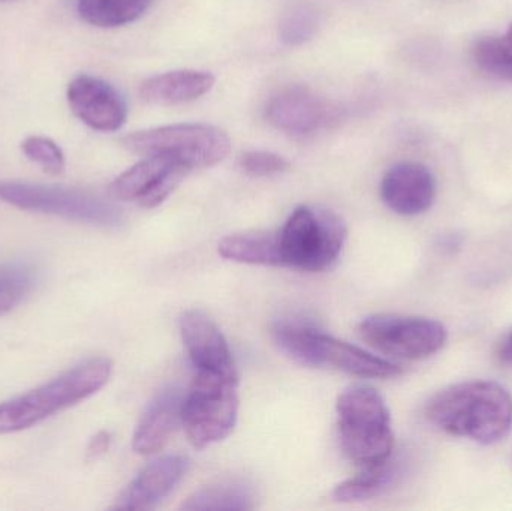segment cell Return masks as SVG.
I'll return each instance as SVG.
<instances>
[{
  "label": "cell",
  "mask_w": 512,
  "mask_h": 511,
  "mask_svg": "<svg viewBox=\"0 0 512 511\" xmlns=\"http://www.w3.org/2000/svg\"><path fill=\"white\" fill-rule=\"evenodd\" d=\"M358 335L375 350L403 360L427 359L448 339L444 324L432 318L388 314L364 318Z\"/></svg>",
  "instance_id": "cell-9"
},
{
  "label": "cell",
  "mask_w": 512,
  "mask_h": 511,
  "mask_svg": "<svg viewBox=\"0 0 512 511\" xmlns=\"http://www.w3.org/2000/svg\"><path fill=\"white\" fill-rule=\"evenodd\" d=\"M152 0H78L81 20L96 27H120L134 23L149 9Z\"/></svg>",
  "instance_id": "cell-21"
},
{
  "label": "cell",
  "mask_w": 512,
  "mask_h": 511,
  "mask_svg": "<svg viewBox=\"0 0 512 511\" xmlns=\"http://www.w3.org/2000/svg\"><path fill=\"white\" fill-rule=\"evenodd\" d=\"M69 108L84 125L99 132H116L128 117L123 96L95 75H77L66 90Z\"/></svg>",
  "instance_id": "cell-12"
},
{
  "label": "cell",
  "mask_w": 512,
  "mask_h": 511,
  "mask_svg": "<svg viewBox=\"0 0 512 511\" xmlns=\"http://www.w3.org/2000/svg\"><path fill=\"white\" fill-rule=\"evenodd\" d=\"M140 156H167L191 170L209 168L227 158L231 140L221 128L204 123H179L132 132L120 140Z\"/></svg>",
  "instance_id": "cell-5"
},
{
  "label": "cell",
  "mask_w": 512,
  "mask_h": 511,
  "mask_svg": "<svg viewBox=\"0 0 512 511\" xmlns=\"http://www.w3.org/2000/svg\"><path fill=\"white\" fill-rule=\"evenodd\" d=\"M215 81L213 74L207 71L177 69L146 78L138 92L141 99L149 104H188L209 93Z\"/></svg>",
  "instance_id": "cell-17"
},
{
  "label": "cell",
  "mask_w": 512,
  "mask_h": 511,
  "mask_svg": "<svg viewBox=\"0 0 512 511\" xmlns=\"http://www.w3.org/2000/svg\"><path fill=\"white\" fill-rule=\"evenodd\" d=\"M111 446V435L110 432L101 431L90 440L89 446L86 450L87 461H96V459L104 456L108 452Z\"/></svg>",
  "instance_id": "cell-27"
},
{
  "label": "cell",
  "mask_w": 512,
  "mask_h": 511,
  "mask_svg": "<svg viewBox=\"0 0 512 511\" xmlns=\"http://www.w3.org/2000/svg\"><path fill=\"white\" fill-rule=\"evenodd\" d=\"M322 14L312 3L291 6L280 18L279 38L289 47L306 44L318 33Z\"/></svg>",
  "instance_id": "cell-23"
},
{
  "label": "cell",
  "mask_w": 512,
  "mask_h": 511,
  "mask_svg": "<svg viewBox=\"0 0 512 511\" xmlns=\"http://www.w3.org/2000/svg\"><path fill=\"white\" fill-rule=\"evenodd\" d=\"M337 426L343 452L360 467H375L393 456L390 411L373 387H349L339 396Z\"/></svg>",
  "instance_id": "cell-4"
},
{
  "label": "cell",
  "mask_w": 512,
  "mask_h": 511,
  "mask_svg": "<svg viewBox=\"0 0 512 511\" xmlns=\"http://www.w3.org/2000/svg\"><path fill=\"white\" fill-rule=\"evenodd\" d=\"M188 173V168L167 156H144L111 183L110 192L117 200L138 201L144 209H153L173 194Z\"/></svg>",
  "instance_id": "cell-10"
},
{
  "label": "cell",
  "mask_w": 512,
  "mask_h": 511,
  "mask_svg": "<svg viewBox=\"0 0 512 511\" xmlns=\"http://www.w3.org/2000/svg\"><path fill=\"white\" fill-rule=\"evenodd\" d=\"M36 273L23 263L0 266V317L17 308L35 287Z\"/></svg>",
  "instance_id": "cell-24"
},
{
  "label": "cell",
  "mask_w": 512,
  "mask_h": 511,
  "mask_svg": "<svg viewBox=\"0 0 512 511\" xmlns=\"http://www.w3.org/2000/svg\"><path fill=\"white\" fill-rule=\"evenodd\" d=\"M402 474V464L391 456L375 467L364 468V473L336 486L333 498L339 503H361L372 500L396 485Z\"/></svg>",
  "instance_id": "cell-20"
},
{
  "label": "cell",
  "mask_w": 512,
  "mask_h": 511,
  "mask_svg": "<svg viewBox=\"0 0 512 511\" xmlns=\"http://www.w3.org/2000/svg\"><path fill=\"white\" fill-rule=\"evenodd\" d=\"M21 152L30 162L38 165L44 173L50 174V176H60L65 173V155H63L59 144L51 138L30 135L21 141Z\"/></svg>",
  "instance_id": "cell-25"
},
{
  "label": "cell",
  "mask_w": 512,
  "mask_h": 511,
  "mask_svg": "<svg viewBox=\"0 0 512 511\" xmlns=\"http://www.w3.org/2000/svg\"><path fill=\"white\" fill-rule=\"evenodd\" d=\"M256 492L242 479H225L198 489L183 503V510H252Z\"/></svg>",
  "instance_id": "cell-19"
},
{
  "label": "cell",
  "mask_w": 512,
  "mask_h": 511,
  "mask_svg": "<svg viewBox=\"0 0 512 511\" xmlns=\"http://www.w3.org/2000/svg\"><path fill=\"white\" fill-rule=\"evenodd\" d=\"M239 167L243 173L252 177L276 176L289 170V162L283 156L267 150H251L239 158Z\"/></svg>",
  "instance_id": "cell-26"
},
{
  "label": "cell",
  "mask_w": 512,
  "mask_h": 511,
  "mask_svg": "<svg viewBox=\"0 0 512 511\" xmlns=\"http://www.w3.org/2000/svg\"><path fill=\"white\" fill-rule=\"evenodd\" d=\"M424 414L445 434L492 446L510 435L512 396L495 381H465L436 393Z\"/></svg>",
  "instance_id": "cell-1"
},
{
  "label": "cell",
  "mask_w": 512,
  "mask_h": 511,
  "mask_svg": "<svg viewBox=\"0 0 512 511\" xmlns=\"http://www.w3.org/2000/svg\"><path fill=\"white\" fill-rule=\"evenodd\" d=\"M239 417L237 381L197 371L191 389L183 396L182 425L195 449L225 440Z\"/></svg>",
  "instance_id": "cell-7"
},
{
  "label": "cell",
  "mask_w": 512,
  "mask_h": 511,
  "mask_svg": "<svg viewBox=\"0 0 512 511\" xmlns=\"http://www.w3.org/2000/svg\"><path fill=\"white\" fill-rule=\"evenodd\" d=\"M0 2H5V0H0Z\"/></svg>",
  "instance_id": "cell-29"
},
{
  "label": "cell",
  "mask_w": 512,
  "mask_h": 511,
  "mask_svg": "<svg viewBox=\"0 0 512 511\" xmlns=\"http://www.w3.org/2000/svg\"><path fill=\"white\" fill-rule=\"evenodd\" d=\"M496 356H498L499 362L505 363V365H512V330L499 342Z\"/></svg>",
  "instance_id": "cell-28"
},
{
  "label": "cell",
  "mask_w": 512,
  "mask_h": 511,
  "mask_svg": "<svg viewBox=\"0 0 512 511\" xmlns=\"http://www.w3.org/2000/svg\"><path fill=\"white\" fill-rule=\"evenodd\" d=\"M381 197L388 209L397 215H421L435 201V176L420 162H399L385 173Z\"/></svg>",
  "instance_id": "cell-14"
},
{
  "label": "cell",
  "mask_w": 512,
  "mask_h": 511,
  "mask_svg": "<svg viewBox=\"0 0 512 511\" xmlns=\"http://www.w3.org/2000/svg\"><path fill=\"white\" fill-rule=\"evenodd\" d=\"M268 122L285 134L304 137L336 122L339 108L306 87L280 90L265 108Z\"/></svg>",
  "instance_id": "cell-11"
},
{
  "label": "cell",
  "mask_w": 512,
  "mask_h": 511,
  "mask_svg": "<svg viewBox=\"0 0 512 511\" xmlns=\"http://www.w3.org/2000/svg\"><path fill=\"white\" fill-rule=\"evenodd\" d=\"M183 396L180 390L170 389L150 402L132 438L135 453L155 455L167 446L177 425L182 423Z\"/></svg>",
  "instance_id": "cell-16"
},
{
  "label": "cell",
  "mask_w": 512,
  "mask_h": 511,
  "mask_svg": "<svg viewBox=\"0 0 512 511\" xmlns=\"http://www.w3.org/2000/svg\"><path fill=\"white\" fill-rule=\"evenodd\" d=\"M188 470L189 459L186 456L165 455L155 459L122 492L114 509H155L182 482Z\"/></svg>",
  "instance_id": "cell-15"
},
{
  "label": "cell",
  "mask_w": 512,
  "mask_h": 511,
  "mask_svg": "<svg viewBox=\"0 0 512 511\" xmlns=\"http://www.w3.org/2000/svg\"><path fill=\"white\" fill-rule=\"evenodd\" d=\"M0 200L27 212L59 216L81 224L117 227L123 222L122 210L110 201L63 186L3 182Z\"/></svg>",
  "instance_id": "cell-8"
},
{
  "label": "cell",
  "mask_w": 512,
  "mask_h": 511,
  "mask_svg": "<svg viewBox=\"0 0 512 511\" xmlns=\"http://www.w3.org/2000/svg\"><path fill=\"white\" fill-rule=\"evenodd\" d=\"M472 59L484 74L512 83V23L501 35L492 33L475 39Z\"/></svg>",
  "instance_id": "cell-22"
},
{
  "label": "cell",
  "mask_w": 512,
  "mask_h": 511,
  "mask_svg": "<svg viewBox=\"0 0 512 511\" xmlns=\"http://www.w3.org/2000/svg\"><path fill=\"white\" fill-rule=\"evenodd\" d=\"M219 254L225 260L254 266H282L279 233L249 231L231 234L219 243Z\"/></svg>",
  "instance_id": "cell-18"
},
{
  "label": "cell",
  "mask_w": 512,
  "mask_h": 511,
  "mask_svg": "<svg viewBox=\"0 0 512 511\" xmlns=\"http://www.w3.org/2000/svg\"><path fill=\"white\" fill-rule=\"evenodd\" d=\"M273 336L280 350L301 365L333 368L360 378H393L402 374L396 363L339 341L301 321H279L274 324Z\"/></svg>",
  "instance_id": "cell-3"
},
{
  "label": "cell",
  "mask_w": 512,
  "mask_h": 511,
  "mask_svg": "<svg viewBox=\"0 0 512 511\" xmlns=\"http://www.w3.org/2000/svg\"><path fill=\"white\" fill-rule=\"evenodd\" d=\"M113 362L86 360L50 383L0 404V435L14 434L95 395L110 381Z\"/></svg>",
  "instance_id": "cell-2"
},
{
  "label": "cell",
  "mask_w": 512,
  "mask_h": 511,
  "mask_svg": "<svg viewBox=\"0 0 512 511\" xmlns=\"http://www.w3.org/2000/svg\"><path fill=\"white\" fill-rule=\"evenodd\" d=\"M183 344L197 371L237 381L236 365L227 339L204 312H183L180 317Z\"/></svg>",
  "instance_id": "cell-13"
},
{
  "label": "cell",
  "mask_w": 512,
  "mask_h": 511,
  "mask_svg": "<svg viewBox=\"0 0 512 511\" xmlns=\"http://www.w3.org/2000/svg\"><path fill=\"white\" fill-rule=\"evenodd\" d=\"M346 234L345 222L336 213L297 207L279 231L282 266L322 272L339 257Z\"/></svg>",
  "instance_id": "cell-6"
}]
</instances>
